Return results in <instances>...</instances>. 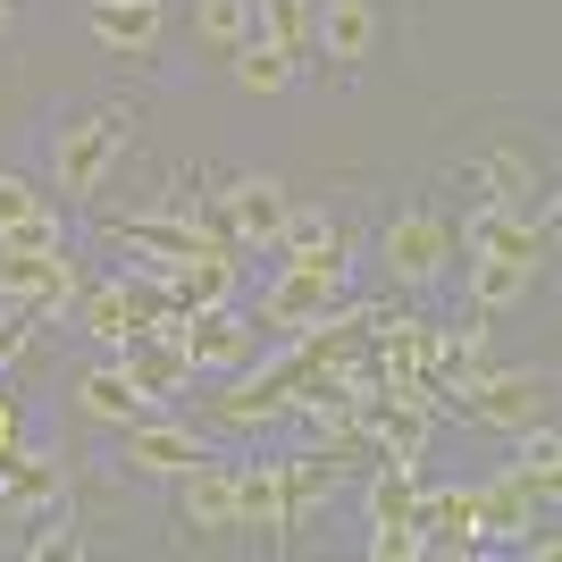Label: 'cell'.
Returning <instances> with one entry per match:
<instances>
[{"label": "cell", "mask_w": 562, "mask_h": 562, "mask_svg": "<svg viewBox=\"0 0 562 562\" xmlns=\"http://www.w3.org/2000/svg\"><path fill=\"white\" fill-rule=\"evenodd\" d=\"M0 34H9V0H0Z\"/></svg>", "instance_id": "obj_32"}, {"label": "cell", "mask_w": 562, "mask_h": 562, "mask_svg": "<svg viewBox=\"0 0 562 562\" xmlns=\"http://www.w3.org/2000/svg\"><path fill=\"white\" fill-rule=\"evenodd\" d=\"M18 462H25V412H18V395H0V487H9Z\"/></svg>", "instance_id": "obj_29"}, {"label": "cell", "mask_w": 562, "mask_h": 562, "mask_svg": "<svg viewBox=\"0 0 562 562\" xmlns=\"http://www.w3.org/2000/svg\"><path fill=\"white\" fill-rule=\"evenodd\" d=\"M336 453H294V462H278V513H285V529H303L319 504L336 495Z\"/></svg>", "instance_id": "obj_14"}, {"label": "cell", "mask_w": 562, "mask_h": 562, "mask_svg": "<svg viewBox=\"0 0 562 562\" xmlns=\"http://www.w3.org/2000/svg\"><path fill=\"white\" fill-rule=\"evenodd\" d=\"M177 319V303H168V278H151V269H126V278L93 285V294H76V328L93 336V345H126V336L143 328H168Z\"/></svg>", "instance_id": "obj_1"}, {"label": "cell", "mask_w": 562, "mask_h": 562, "mask_svg": "<svg viewBox=\"0 0 562 562\" xmlns=\"http://www.w3.org/2000/svg\"><path fill=\"white\" fill-rule=\"evenodd\" d=\"M168 328H177V345H186L193 370H235V361L252 352V328H244L227 303H211V311H177Z\"/></svg>", "instance_id": "obj_10"}, {"label": "cell", "mask_w": 562, "mask_h": 562, "mask_svg": "<svg viewBox=\"0 0 562 562\" xmlns=\"http://www.w3.org/2000/svg\"><path fill=\"white\" fill-rule=\"evenodd\" d=\"M34 211H50V202H43L34 186H25V177H9V168H0V235H18Z\"/></svg>", "instance_id": "obj_27"}, {"label": "cell", "mask_w": 562, "mask_h": 562, "mask_svg": "<svg viewBox=\"0 0 562 562\" xmlns=\"http://www.w3.org/2000/svg\"><path fill=\"white\" fill-rule=\"evenodd\" d=\"M538 285V269H520V260H495V252H470V311H513L520 294Z\"/></svg>", "instance_id": "obj_19"}, {"label": "cell", "mask_w": 562, "mask_h": 562, "mask_svg": "<svg viewBox=\"0 0 562 562\" xmlns=\"http://www.w3.org/2000/svg\"><path fill=\"white\" fill-rule=\"evenodd\" d=\"M177 513H186V529H202V538H235V462H202L177 470Z\"/></svg>", "instance_id": "obj_7"}, {"label": "cell", "mask_w": 562, "mask_h": 562, "mask_svg": "<svg viewBox=\"0 0 562 562\" xmlns=\"http://www.w3.org/2000/svg\"><path fill=\"white\" fill-rule=\"evenodd\" d=\"M412 538L420 554H479V520H470V487H420L412 495Z\"/></svg>", "instance_id": "obj_6"}, {"label": "cell", "mask_w": 562, "mask_h": 562, "mask_svg": "<svg viewBox=\"0 0 562 562\" xmlns=\"http://www.w3.org/2000/svg\"><path fill=\"white\" fill-rule=\"evenodd\" d=\"M278 260H345V227H336L328 211H285L278 244H269Z\"/></svg>", "instance_id": "obj_20"}, {"label": "cell", "mask_w": 562, "mask_h": 562, "mask_svg": "<svg viewBox=\"0 0 562 562\" xmlns=\"http://www.w3.org/2000/svg\"><path fill=\"white\" fill-rule=\"evenodd\" d=\"M193 34L211 50H235L252 34V0H193Z\"/></svg>", "instance_id": "obj_26"}, {"label": "cell", "mask_w": 562, "mask_h": 562, "mask_svg": "<svg viewBox=\"0 0 562 562\" xmlns=\"http://www.w3.org/2000/svg\"><path fill=\"white\" fill-rule=\"evenodd\" d=\"M520 479H529V495H538V504H554V479H562V437H554V428H520Z\"/></svg>", "instance_id": "obj_24"}, {"label": "cell", "mask_w": 562, "mask_h": 562, "mask_svg": "<svg viewBox=\"0 0 562 562\" xmlns=\"http://www.w3.org/2000/svg\"><path fill=\"white\" fill-rule=\"evenodd\" d=\"M25 554H43V562H50V554H76V538H68V529H43V538L25 546Z\"/></svg>", "instance_id": "obj_31"}, {"label": "cell", "mask_w": 562, "mask_h": 562, "mask_svg": "<svg viewBox=\"0 0 562 562\" xmlns=\"http://www.w3.org/2000/svg\"><path fill=\"white\" fill-rule=\"evenodd\" d=\"M18 352H25V319H0V370H9Z\"/></svg>", "instance_id": "obj_30"}, {"label": "cell", "mask_w": 562, "mask_h": 562, "mask_svg": "<svg viewBox=\"0 0 562 562\" xmlns=\"http://www.w3.org/2000/svg\"><path fill=\"white\" fill-rule=\"evenodd\" d=\"M117 143H126L117 117H76V126H59V135H50V177H59V193H101Z\"/></svg>", "instance_id": "obj_4"}, {"label": "cell", "mask_w": 562, "mask_h": 562, "mask_svg": "<svg viewBox=\"0 0 562 562\" xmlns=\"http://www.w3.org/2000/svg\"><path fill=\"white\" fill-rule=\"evenodd\" d=\"M227 59H235V85H244V93H260V101L294 85V59H285V50L269 43V34H244V43H235Z\"/></svg>", "instance_id": "obj_21"}, {"label": "cell", "mask_w": 562, "mask_h": 562, "mask_svg": "<svg viewBox=\"0 0 562 562\" xmlns=\"http://www.w3.org/2000/svg\"><path fill=\"white\" fill-rule=\"evenodd\" d=\"M538 513H546V504L529 495L520 470H495L487 487H470V520H479V538H487V546H520Z\"/></svg>", "instance_id": "obj_8"}, {"label": "cell", "mask_w": 562, "mask_h": 562, "mask_svg": "<svg viewBox=\"0 0 562 562\" xmlns=\"http://www.w3.org/2000/svg\"><path fill=\"white\" fill-rule=\"evenodd\" d=\"M126 462L151 470V479H177V470L202 462V437L177 420H126Z\"/></svg>", "instance_id": "obj_13"}, {"label": "cell", "mask_w": 562, "mask_h": 562, "mask_svg": "<svg viewBox=\"0 0 562 562\" xmlns=\"http://www.w3.org/2000/svg\"><path fill=\"white\" fill-rule=\"evenodd\" d=\"M319 50H328V59H370L378 50V9L370 0H319Z\"/></svg>", "instance_id": "obj_18"}, {"label": "cell", "mask_w": 562, "mask_h": 562, "mask_svg": "<svg viewBox=\"0 0 562 562\" xmlns=\"http://www.w3.org/2000/svg\"><path fill=\"white\" fill-rule=\"evenodd\" d=\"M76 403H85V420H101V428H126V420H143L151 403H143V386L117 361H101V370H85L76 378Z\"/></svg>", "instance_id": "obj_16"}, {"label": "cell", "mask_w": 562, "mask_h": 562, "mask_svg": "<svg viewBox=\"0 0 562 562\" xmlns=\"http://www.w3.org/2000/svg\"><path fill=\"white\" fill-rule=\"evenodd\" d=\"M252 34H269L294 59V76L319 68V0H252Z\"/></svg>", "instance_id": "obj_12"}, {"label": "cell", "mask_w": 562, "mask_h": 562, "mask_svg": "<svg viewBox=\"0 0 562 562\" xmlns=\"http://www.w3.org/2000/svg\"><path fill=\"white\" fill-rule=\"evenodd\" d=\"M470 252H495V260H520V269H546V227H529V211H470L462 227Z\"/></svg>", "instance_id": "obj_11"}, {"label": "cell", "mask_w": 562, "mask_h": 562, "mask_svg": "<svg viewBox=\"0 0 562 562\" xmlns=\"http://www.w3.org/2000/svg\"><path fill=\"white\" fill-rule=\"evenodd\" d=\"M227 294H235V252H193V260L168 269V303L177 311H211Z\"/></svg>", "instance_id": "obj_17"}, {"label": "cell", "mask_w": 562, "mask_h": 562, "mask_svg": "<svg viewBox=\"0 0 562 562\" xmlns=\"http://www.w3.org/2000/svg\"><path fill=\"white\" fill-rule=\"evenodd\" d=\"M378 260H386L395 285H437L453 269V227L437 211H403V218H386V235H378Z\"/></svg>", "instance_id": "obj_3"}, {"label": "cell", "mask_w": 562, "mask_h": 562, "mask_svg": "<svg viewBox=\"0 0 562 562\" xmlns=\"http://www.w3.org/2000/svg\"><path fill=\"white\" fill-rule=\"evenodd\" d=\"M462 403H470V420H487V428H504V437H520V428L546 420V378H538V370H479V378L462 386Z\"/></svg>", "instance_id": "obj_5"}, {"label": "cell", "mask_w": 562, "mask_h": 562, "mask_svg": "<svg viewBox=\"0 0 562 562\" xmlns=\"http://www.w3.org/2000/svg\"><path fill=\"white\" fill-rule=\"evenodd\" d=\"M235 529H285V513H278V462L235 470Z\"/></svg>", "instance_id": "obj_23"}, {"label": "cell", "mask_w": 562, "mask_h": 562, "mask_svg": "<svg viewBox=\"0 0 562 562\" xmlns=\"http://www.w3.org/2000/svg\"><path fill=\"white\" fill-rule=\"evenodd\" d=\"M328 311H345V260H278V278L260 294V328L303 336V328H319Z\"/></svg>", "instance_id": "obj_2"}, {"label": "cell", "mask_w": 562, "mask_h": 562, "mask_svg": "<svg viewBox=\"0 0 562 562\" xmlns=\"http://www.w3.org/2000/svg\"><path fill=\"white\" fill-rule=\"evenodd\" d=\"M85 25H93L101 50H151L160 43V0H85Z\"/></svg>", "instance_id": "obj_15"}, {"label": "cell", "mask_w": 562, "mask_h": 562, "mask_svg": "<svg viewBox=\"0 0 562 562\" xmlns=\"http://www.w3.org/2000/svg\"><path fill=\"white\" fill-rule=\"evenodd\" d=\"M117 370L143 386V403H160V395H177V386H193V361H186V345H177V328L126 336V345H117Z\"/></svg>", "instance_id": "obj_9"}, {"label": "cell", "mask_w": 562, "mask_h": 562, "mask_svg": "<svg viewBox=\"0 0 562 562\" xmlns=\"http://www.w3.org/2000/svg\"><path fill=\"white\" fill-rule=\"evenodd\" d=\"M211 412L227 428H269V420H285V395H278V378H235Z\"/></svg>", "instance_id": "obj_22"}, {"label": "cell", "mask_w": 562, "mask_h": 562, "mask_svg": "<svg viewBox=\"0 0 562 562\" xmlns=\"http://www.w3.org/2000/svg\"><path fill=\"white\" fill-rule=\"evenodd\" d=\"M487 202H495V211H529V193H538V168H529V160H520V151H513V143H495V151H487Z\"/></svg>", "instance_id": "obj_25"}, {"label": "cell", "mask_w": 562, "mask_h": 562, "mask_svg": "<svg viewBox=\"0 0 562 562\" xmlns=\"http://www.w3.org/2000/svg\"><path fill=\"white\" fill-rule=\"evenodd\" d=\"M370 554H378V562H420L412 520H370Z\"/></svg>", "instance_id": "obj_28"}]
</instances>
